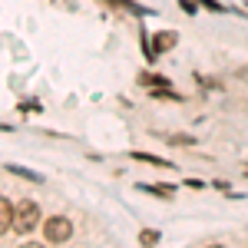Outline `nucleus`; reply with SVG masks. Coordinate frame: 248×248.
Masks as SVG:
<instances>
[{
    "label": "nucleus",
    "mask_w": 248,
    "mask_h": 248,
    "mask_svg": "<svg viewBox=\"0 0 248 248\" xmlns=\"http://www.w3.org/2000/svg\"><path fill=\"white\" fill-rule=\"evenodd\" d=\"M40 222V205L37 202H20L17 209H14V232L20 235H27V232H33Z\"/></svg>",
    "instance_id": "1"
},
{
    "label": "nucleus",
    "mask_w": 248,
    "mask_h": 248,
    "mask_svg": "<svg viewBox=\"0 0 248 248\" xmlns=\"http://www.w3.org/2000/svg\"><path fill=\"white\" fill-rule=\"evenodd\" d=\"M70 235H73V222H70L66 215H53V218H46V222H43V238H46L50 245L66 242Z\"/></svg>",
    "instance_id": "2"
},
{
    "label": "nucleus",
    "mask_w": 248,
    "mask_h": 248,
    "mask_svg": "<svg viewBox=\"0 0 248 248\" xmlns=\"http://www.w3.org/2000/svg\"><path fill=\"white\" fill-rule=\"evenodd\" d=\"M175 33H169V30H162V33H155V40H153V53L159 57V53H166V50H172L175 46Z\"/></svg>",
    "instance_id": "3"
},
{
    "label": "nucleus",
    "mask_w": 248,
    "mask_h": 248,
    "mask_svg": "<svg viewBox=\"0 0 248 248\" xmlns=\"http://www.w3.org/2000/svg\"><path fill=\"white\" fill-rule=\"evenodd\" d=\"M129 159H136V162H146V166H155V169H169V162H166V159L149 155V153H129Z\"/></svg>",
    "instance_id": "4"
},
{
    "label": "nucleus",
    "mask_w": 248,
    "mask_h": 248,
    "mask_svg": "<svg viewBox=\"0 0 248 248\" xmlns=\"http://www.w3.org/2000/svg\"><path fill=\"white\" fill-rule=\"evenodd\" d=\"M14 225V212H10V202L7 199H0V232H7Z\"/></svg>",
    "instance_id": "5"
},
{
    "label": "nucleus",
    "mask_w": 248,
    "mask_h": 248,
    "mask_svg": "<svg viewBox=\"0 0 248 248\" xmlns=\"http://www.w3.org/2000/svg\"><path fill=\"white\" fill-rule=\"evenodd\" d=\"M139 192H153V195H159V199H172V186H139Z\"/></svg>",
    "instance_id": "6"
},
{
    "label": "nucleus",
    "mask_w": 248,
    "mask_h": 248,
    "mask_svg": "<svg viewBox=\"0 0 248 248\" xmlns=\"http://www.w3.org/2000/svg\"><path fill=\"white\" fill-rule=\"evenodd\" d=\"M103 3H109V7H123V10H129V14H136V17H142V7H136V3H129V0H103Z\"/></svg>",
    "instance_id": "7"
},
{
    "label": "nucleus",
    "mask_w": 248,
    "mask_h": 248,
    "mask_svg": "<svg viewBox=\"0 0 248 248\" xmlns=\"http://www.w3.org/2000/svg\"><path fill=\"white\" fill-rule=\"evenodd\" d=\"M139 242H142V245H153V242H159V232H142V235H139Z\"/></svg>",
    "instance_id": "8"
},
{
    "label": "nucleus",
    "mask_w": 248,
    "mask_h": 248,
    "mask_svg": "<svg viewBox=\"0 0 248 248\" xmlns=\"http://www.w3.org/2000/svg\"><path fill=\"white\" fill-rule=\"evenodd\" d=\"M199 3H205V7H209V10H215V14H218V10H225V7H218L215 0H199Z\"/></svg>",
    "instance_id": "9"
}]
</instances>
